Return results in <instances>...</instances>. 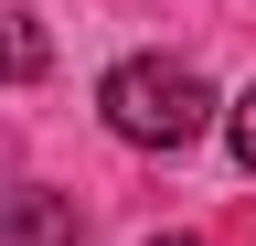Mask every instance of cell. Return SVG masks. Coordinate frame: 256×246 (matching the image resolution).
I'll use <instances>...</instances> for the list:
<instances>
[{"label": "cell", "instance_id": "obj_4", "mask_svg": "<svg viewBox=\"0 0 256 246\" xmlns=\"http://www.w3.org/2000/svg\"><path fill=\"white\" fill-rule=\"evenodd\" d=\"M224 139H235V171H256V86L224 107Z\"/></svg>", "mask_w": 256, "mask_h": 246}, {"label": "cell", "instance_id": "obj_5", "mask_svg": "<svg viewBox=\"0 0 256 246\" xmlns=\"http://www.w3.org/2000/svg\"><path fill=\"white\" fill-rule=\"evenodd\" d=\"M150 246H192V235H150Z\"/></svg>", "mask_w": 256, "mask_h": 246}, {"label": "cell", "instance_id": "obj_1", "mask_svg": "<svg viewBox=\"0 0 256 246\" xmlns=\"http://www.w3.org/2000/svg\"><path fill=\"white\" fill-rule=\"evenodd\" d=\"M96 107H107V129L128 150H192L214 129V86L192 75L182 54H128V65H107Z\"/></svg>", "mask_w": 256, "mask_h": 246}, {"label": "cell", "instance_id": "obj_3", "mask_svg": "<svg viewBox=\"0 0 256 246\" xmlns=\"http://www.w3.org/2000/svg\"><path fill=\"white\" fill-rule=\"evenodd\" d=\"M43 65H54V33L32 11H0V86H32Z\"/></svg>", "mask_w": 256, "mask_h": 246}, {"label": "cell", "instance_id": "obj_2", "mask_svg": "<svg viewBox=\"0 0 256 246\" xmlns=\"http://www.w3.org/2000/svg\"><path fill=\"white\" fill-rule=\"evenodd\" d=\"M0 246H75V193H11Z\"/></svg>", "mask_w": 256, "mask_h": 246}]
</instances>
